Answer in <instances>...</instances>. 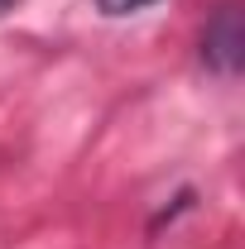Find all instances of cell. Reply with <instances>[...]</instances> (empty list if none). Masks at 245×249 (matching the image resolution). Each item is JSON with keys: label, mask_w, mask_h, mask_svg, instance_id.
I'll return each instance as SVG.
<instances>
[{"label": "cell", "mask_w": 245, "mask_h": 249, "mask_svg": "<svg viewBox=\"0 0 245 249\" xmlns=\"http://www.w3.org/2000/svg\"><path fill=\"white\" fill-rule=\"evenodd\" d=\"M207 58L216 62V72H236V58H241V24H236V10L221 5L216 24L207 29Z\"/></svg>", "instance_id": "obj_1"}, {"label": "cell", "mask_w": 245, "mask_h": 249, "mask_svg": "<svg viewBox=\"0 0 245 249\" xmlns=\"http://www.w3.org/2000/svg\"><path fill=\"white\" fill-rule=\"evenodd\" d=\"M144 5H154V0H96L101 15H140Z\"/></svg>", "instance_id": "obj_2"}, {"label": "cell", "mask_w": 245, "mask_h": 249, "mask_svg": "<svg viewBox=\"0 0 245 249\" xmlns=\"http://www.w3.org/2000/svg\"><path fill=\"white\" fill-rule=\"evenodd\" d=\"M5 5H10V0H0V10H5Z\"/></svg>", "instance_id": "obj_3"}]
</instances>
